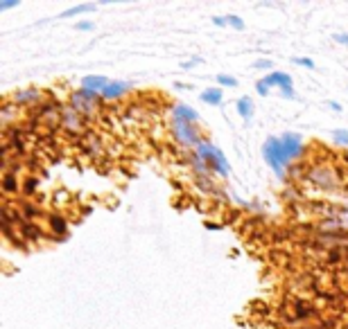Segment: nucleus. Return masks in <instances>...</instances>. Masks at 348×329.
Listing matches in <instances>:
<instances>
[{
    "label": "nucleus",
    "mask_w": 348,
    "mask_h": 329,
    "mask_svg": "<svg viewBox=\"0 0 348 329\" xmlns=\"http://www.w3.org/2000/svg\"><path fill=\"white\" fill-rule=\"evenodd\" d=\"M305 180L307 185L321 189V192H337L346 185V171L337 169L330 162H312L305 169Z\"/></svg>",
    "instance_id": "nucleus-1"
},
{
    "label": "nucleus",
    "mask_w": 348,
    "mask_h": 329,
    "mask_svg": "<svg viewBox=\"0 0 348 329\" xmlns=\"http://www.w3.org/2000/svg\"><path fill=\"white\" fill-rule=\"evenodd\" d=\"M102 102H104L102 95L93 93V90H86V88L72 90V93L68 95V104H70L86 122L97 120L99 111H102Z\"/></svg>",
    "instance_id": "nucleus-2"
},
{
    "label": "nucleus",
    "mask_w": 348,
    "mask_h": 329,
    "mask_svg": "<svg viewBox=\"0 0 348 329\" xmlns=\"http://www.w3.org/2000/svg\"><path fill=\"white\" fill-rule=\"evenodd\" d=\"M194 156L206 160L208 169H210L212 174L221 176V178H226V176L230 174V165H228V160H226L224 151H221L219 147H215L212 142H208V140H203V142H199L197 147H194Z\"/></svg>",
    "instance_id": "nucleus-3"
},
{
    "label": "nucleus",
    "mask_w": 348,
    "mask_h": 329,
    "mask_svg": "<svg viewBox=\"0 0 348 329\" xmlns=\"http://www.w3.org/2000/svg\"><path fill=\"white\" fill-rule=\"evenodd\" d=\"M262 158H265V162L280 176V178H285V169L289 167V162H287V158H285L280 138H267L265 140V144H262Z\"/></svg>",
    "instance_id": "nucleus-4"
},
{
    "label": "nucleus",
    "mask_w": 348,
    "mask_h": 329,
    "mask_svg": "<svg viewBox=\"0 0 348 329\" xmlns=\"http://www.w3.org/2000/svg\"><path fill=\"white\" fill-rule=\"evenodd\" d=\"M172 135H174L176 144H179L181 149H194L199 142H203L201 140V129H199L197 124H192V122L174 120L172 122Z\"/></svg>",
    "instance_id": "nucleus-5"
},
{
    "label": "nucleus",
    "mask_w": 348,
    "mask_h": 329,
    "mask_svg": "<svg viewBox=\"0 0 348 329\" xmlns=\"http://www.w3.org/2000/svg\"><path fill=\"white\" fill-rule=\"evenodd\" d=\"M86 124H88V122H86L84 117L70 106V104H63V108H61V131L63 133L70 135V138H79L81 140L90 131Z\"/></svg>",
    "instance_id": "nucleus-6"
},
{
    "label": "nucleus",
    "mask_w": 348,
    "mask_h": 329,
    "mask_svg": "<svg viewBox=\"0 0 348 329\" xmlns=\"http://www.w3.org/2000/svg\"><path fill=\"white\" fill-rule=\"evenodd\" d=\"M7 97H9V102H12L14 106L32 111V108H36L41 102H45L48 93H43V90H39V88H25V90H16V93L7 95Z\"/></svg>",
    "instance_id": "nucleus-7"
},
{
    "label": "nucleus",
    "mask_w": 348,
    "mask_h": 329,
    "mask_svg": "<svg viewBox=\"0 0 348 329\" xmlns=\"http://www.w3.org/2000/svg\"><path fill=\"white\" fill-rule=\"evenodd\" d=\"M280 142H283V151L289 165H294V160H298L303 156V151H305L303 138L298 133H283L280 135Z\"/></svg>",
    "instance_id": "nucleus-8"
},
{
    "label": "nucleus",
    "mask_w": 348,
    "mask_h": 329,
    "mask_svg": "<svg viewBox=\"0 0 348 329\" xmlns=\"http://www.w3.org/2000/svg\"><path fill=\"white\" fill-rule=\"evenodd\" d=\"M129 90H131V84H127V81H111L99 95H102L104 102H113V99H120L125 95H129Z\"/></svg>",
    "instance_id": "nucleus-9"
},
{
    "label": "nucleus",
    "mask_w": 348,
    "mask_h": 329,
    "mask_svg": "<svg viewBox=\"0 0 348 329\" xmlns=\"http://www.w3.org/2000/svg\"><path fill=\"white\" fill-rule=\"evenodd\" d=\"M108 84H111V81H108V77H104V75H86L84 79H81V88L93 90V93H102Z\"/></svg>",
    "instance_id": "nucleus-10"
},
{
    "label": "nucleus",
    "mask_w": 348,
    "mask_h": 329,
    "mask_svg": "<svg viewBox=\"0 0 348 329\" xmlns=\"http://www.w3.org/2000/svg\"><path fill=\"white\" fill-rule=\"evenodd\" d=\"M172 117L179 122H192V124L199 122V113L194 111V108H190L188 104H176V106L172 108Z\"/></svg>",
    "instance_id": "nucleus-11"
},
{
    "label": "nucleus",
    "mask_w": 348,
    "mask_h": 329,
    "mask_svg": "<svg viewBox=\"0 0 348 329\" xmlns=\"http://www.w3.org/2000/svg\"><path fill=\"white\" fill-rule=\"evenodd\" d=\"M18 212H21V219L23 221H36L39 216H43V210H41V205H36V203L32 201H23V203H16Z\"/></svg>",
    "instance_id": "nucleus-12"
},
{
    "label": "nucleus",
    "mask_w": 348,
    "mask_h": 329,
    "mask_svg": "<svg viewBox=\"0 0 348 329\" xmlns=\"http://www.w3.org/2000/svg\"><path fill=\"white\" fill-rule=\"evenodd\" d=\"M265 81L269 86H278L280 90H292L294 88L292 77H289L287 72H269V75L265 77Z\"/></svg>",
    "instance_id": "nucleus-13"
},
{
    "label": "nucleus",
    "mask_w": 348,
    "mask_h": 329,
    "mask_svg": "<svg viewBox=\"0 0 348 329\" xmlns=\"http://www.w3.org/2000/svg\"><path fill=\"white\" fill-rule=\"evenodd\" d=\"M48 225H50V230H52L54 234H66L68 232V221H66V216H61V214H50L48 216Z\"/></svg>",
    "instance_id": "nucleus-14"
},
{
    "label": "nucleus",
    "mask_w": 348,
    "mask_h": 329,
    "mask_svg": "<svg viewBox=\"0 0 348 329\" xmlns=\"http://www.w3.org/2000/svg\"><path fill=\"white\" fill-rule=\"evenodd\" d=\"M18 187H21V180H18L16 174H3V192L5 196H12L14 192H18Z\"/></svg>",
    "instance_id": "nucleus-15"
},
{
    "label": "nucleus",
    "mask_w": 348,
    "mask_h": 329,
    "mask_svg": "<svg viewBox=\"0 0 348 329\" xmlns=\"http://www.w3.org/2000/svg\"><path fill=\"white\" fill-rule=\"evenodd\" d=\"M235 108H238V113H240L242 120H251V117H253V102H251V97H240L238 104H235Z\"/></svg>",
    "instance_id": "nucleus-16"
},
{
    "label": "nucleus",
    "mask_w": 348,
    "mask_h": 329,
    "mask_svg": "<svg viewBox=\"0 0 348 329\" xmlns=\"http://www.w3.org/2000/svg\"><path fill=\"white\" fill-rule=\"evenodd\" d=\"M221 99H224V95H221L219 88H208L201 93V102L203 104H210V106H219Z\"/></svg>",
    "instance_id": "nucleus-17"
},
{
    "label": "nucleus",
    "mask_w": 348,
    "mask_h": 329,
    "mask_svg": "<svg viewBox=\"0 0 348 329\" xmlns=\"http://www.w3.org/2000/svg\"><path fill=\"white\" fill-rule=\"evenodd\" d=\"M95 9L93 3H81V5H75V7L66 9V12H61V18H70V16H81V14H90Z\"/></svg>",
    "instance_id": "nucleus-18"
},
{
    "label": "nucleus",
    "mask_w": 348,
    "mask_h": 329,
    "mask_svg": "<svg viewBox=\"0 0 348 329\" xmlns=\"http://www.w3.org/2000/svg\"><path fill=\"white\" fill-rule=\"evenodd\" d=\"M21 189H23V194L32 196V194L39 189V178H34V176H25V178L21 180Z\"/></svg>",
    "instance_id": "nucleus-19"
},
{
    "label": "nucleus",
    "mask_w": 348,
    "mask_h": 329,
    "mask_svg": "<svg viewBox=\"0 0 348 329\" xmlns=\"http://www.w3.org/2000/svg\"><path fill=\"white\" fill-rule=\"evenodd\" d=\"M332 142L337 144V147H348V131L346 129L332 131Z\"/></svg>",
    "instance_id": "nucleus-20"
},
{
    "label": "nucleus",
    "mask_w": 348,
    "mask_h": 329,
    "mask_svg": "<svg viewBox=\"0 0 348 329\" xmlns=\"http://www.w3.org/2000/svg\"><path fill=\"white\" fill-rule=\"evenodd\" d=\"M217 84L224 86V88H235V86H238V79H235V77H228V75H217Z\"/></svg>",
    "instance_id": "nucleus-21"
},
{
    "label": "nucleus",
    "mask_w": 348,
    "mask_h": 329,
    "mask_svg": "<svg viewBox=\"0 0 348 329\" xmlns=\"http://www.w3.org/2000/svg\"><path fill=\"white\" fill-rule=\"evenodd\" d=\"M226 21H228V25L233 27V30H238V32L244 30V21L240 16H235V14H228V16H226Z\"/></svg>",
    "instance_id": "nucleus-22"
},
{
    "label": "nucleus",
    "mask_w": 348,
    "mask_h": 329,
    "mask_svg": "<svg viewBox=\"0 0 348 329\" xmlns=\"http://www.w3.org/2000/svg\"><path fill=\"white\" fill-rule=\"evenodd\" d=\"M296 66H301V68H307V70H314V61L312 59H305V57H294L292 59Z\"/></svg>",
    "instance_id": "nucleus-23"
},
{
    "label": "nucleus",
    "mask_w": 348,
    "mask_h": 329,
    "mask_svg": "<svg viewBox=\"0 0 348 329\" xmlns=\"http://www.w3.org/2000/svg\"><path fill=\"white\" fill-rule=\"evenodd\" d=\"M256 90H258V95H260V97H267V95H269V90H271V86L267 84L265 79H260L256 84Z\"/></svg>",
    "instance_id": "nucleus-24"
},
{
    "label": "nucleus",
    "mask_w": 348,
    "mask_h": 329,
    "mask_svg": "<svg viewBox=\"0 0 348 329\" xmlns=\"http://www.w3.org/2000/svg\"><path fill=\"white\" fill-rule=\"evenodd\" d=\"M253 68H256V70H271V68H274V63H271L269 59H258V61L253 63Z\"/></svg>",
    "instance_id": "nucleus-25"
},
{
    "label": "nucleus",
    "mask_w": 348,
    "mask_h": 329,
    "mask_svg": "<svg viewBox=\"0 0 348 329\" xmlns=\"http://www.w3.org/2000/svg\"><path fill=\"white\" fill-rule=\"evenodd\" d=\"M21 0H0V12H9V9L18 7Z\"/></svg>",
    "instance_id": "nucleus-26"
},
{
    "label": "nucleus",
    "mask_w": 348,
    "mask_h": 329,
    "mask_svg": "<svg viewBox=\"0 0 348 329\" xmlns=\"http://www.w3.org/2000/svg\"><path fill=\"white\" fill-rule=\"evenodd\" d=\"M75 30L77 32H90V30H93V23H90V21H79L75 25Z\"/></svg>",
    "instance_id": "nucleus-27"
},
{
    "label": "nucleus",
    "mask_w": 348,
    "mask_h": 329,
    "mask_svg": "<svg viewBox=\"0 0 348 329\" xmlns=\"http://www.w3.org/2000/svg\"><path fill=\"white\" fill-rule=\"evenodd\" d=\"M332 41L334 43H339V45H348V34H334Z\"/></svg>",
    "instance_id": "nucleus-28"
},
{
    "label": "nucleus",
    "mask_w": 348,
    "mask_h": 329,
    "mask_svg": "<svg viewBox=\"0 0 348 329\" xmlns=\"http://www.w3.org/2000/svg\"><path fill=\"white\" fill-rule=\"evenodd\" d=\"M197 63H201V59H199V57H192L190 61H185V63H183V70H190V68L197 66Z\"/></svg>",
    "instance_id": "nucleus-29"
},
{
    "label": "nucleus",
    "mask_w": 348,
    "mask_h": 329,
    "mask_svg": "<svg viewBox=\"0 0 348 329\" xmlns=\"http://www.w3.org/2000/svg\"><path fill=\"white\" fill-rule=\"evenodd\" d=\"M212 23H215L217 27H226V25H228V21H226V16H215V18H212Z\"/></svg>",
    "instance_id": "nucleus-30"
},
{
    "label": "nucleus",
    "mask_w": 348,
    "mask_h": 329,
    "mask_svg": "<svg viewBox=\"0 0 348 329\" xmlns=\"http://www.w3.org/2000/svg\"><path fill=\"white\" fill-rule=\"evenodd\" d=\"M328 106L332 108L334 113H341V111H343V108H341V104H339V102H334V99H330V102H328Z\"/></svg>",
    "instance_id": "nucleus-31"
},
{
    "label": "nucleus",
    "mask_w": 348,
    "mask_h": 329,
    "mask_svg": "<svg viewBox=\"0 0 348 329\" xmlns=\"http://www.w3.org/2000/svg\"><path fill=\"white\" fill-rule=\"evenodd\" d=\"M280 95H283V97H287V99H294V97H296V95H294V88H292V90H280Z\"/></svg>",
    "instance_id": "nucleus-32"
},
{
    "label": "nucleus",
    "mask_w": 348,
    "mask_h": 329,
    "mask_svg": "<svg viewBox=\"0 0 348 329\" xmlns=\"http://www.w3.org/2000/svg\"><path fill=\"white\" fill-rule=\"evenodd\" d=\"M174 88H176V90H188V88H192V86H190V84H181V81H176V84H174Z\"/></svg>",
    "instance_id": "nucleus-33"
},
{
    "label": "nucleus",
    "mask_w": 348,
    "mask_h": 329,
    "mask_svg": "<svg viewBox=\"0 0 348 329\" xmlns=\"http://www.w3.org/2000/svg\"><path fill=\"white\" fill-rule=\"evenodd\" d=\"M206 228H208V230H217L219 225H217V223H206Z\"/></svg>",
    "instance_id": "nucleus-34"
}]
</instances>
